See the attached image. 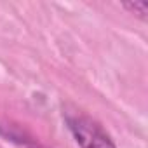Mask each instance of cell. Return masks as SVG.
Instances as JSON below:
<instances>
[{"mask_svg": "<svg viewBox=\"0 0 148 148\" xmlns=\"http://www.w3.org/2000/svg\"><path fill=\"white\" fill-rule=\"evenodd\" d=\"M66 125L80 148H117L106 129L84 113L66 115Z\"/></svg>", "mask_w": 148, "mask_h": 148, "instance_id": "obj_1", "label": "cell"}, {"mask_svg": "<svg viewBox=\"0 0 148 148\" xmlns=\"http://www.w3.org/2000/svg\"><path fill=\"white\" fill-rule=\"evenodd\" d=\"M122 7L124 9H127L131 14H134V16H138V18H141V19H146V14H148V2H125V4H122Z\"/></svg>", "mask_w": 148, "mask_h": 148, "instance_id": "obj_2", "label": "cell"}]
</instances>
